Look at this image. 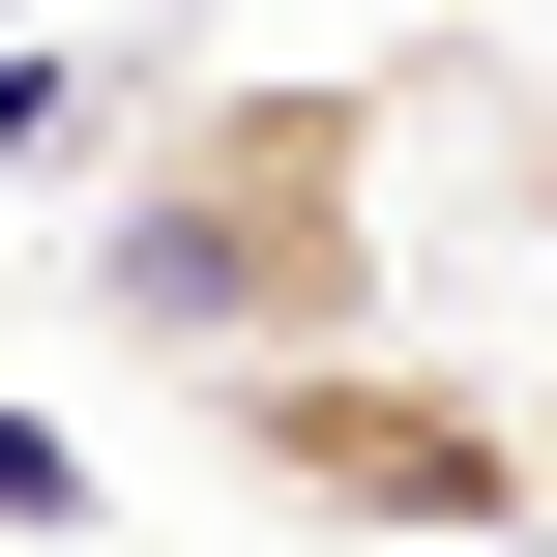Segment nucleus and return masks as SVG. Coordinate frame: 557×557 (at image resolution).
<instances>
[{
	"label": "nucleus",
	"instance_id": "obj_1",
	"mask_svg": "<svg viewBox=\"0 0 557 557\" xmlns=\"http://www.w3.org/2000/svg\"><path fill=\"white\" fill-rule=\"evenodd\" d=\"M382 147H411V59H235V88H147L117 176H88V352H147V382L382 352Z\"/></svg>",
	"mask_w": 557,
	"mask_h": 557
},
{
	"label": "nucleus",
	"instance_id": "obj_2",
	"mask_svg": "<svg viewBox=\"0 0 557 557\" xmlns=\"http://www.w3.org/2000/svg\"><path fill=\"white\" fill-rule=\"evenodd\" d=\"M206 470L264 529H352V557H499L529 529V411L441 382V352H294V382H206Z\"/></svg>",
	"mask_w": 557,
	"mask_h": 557
},
{
	"label": "nucleus",
	"instance_id": "obj_3",
	"mask_svg": "<svg viewBox=\"0 0 557 557\" xmlns=\"http://www.w3.org/2000/svg\"><path fill=\"white\" fill-rule=\"evenodd\" d=\"M529 529H557V411H529Z\"/></svg>",
	"mask_w": 557,
	"mask_h": 557
}]
</instances>
